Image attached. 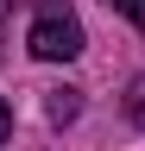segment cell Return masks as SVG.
Here are the masks:
<instances>
[{
	"label": "cell",
	"mask_w": 145,
	"mask_h": 151,
	"mask_svg": "<svg viewBox=\"0 0 145 151\" xmlns=\"http://www.w3.org/2000/svg\"><path fill=\"white\" fill-rule=\"evenodd\" d=\"M25 50L38 57V63H69V57H82V19L69 13L63 0H38L32 32H25Z\"/></svg>",
	"instance_id": "cell-1"
},
{
	"label": "cell",
	"mask_w": 145,
	"mask_h": 151,
	"mask_svg": "<svg viewBox=\"0 0 145 151\" xmlns=\"http://www.w3.org/2000/svg\"><path fill=\"white\" fill-rule=\"evenodd\" d=\"M44 113H50L57 126H69V120L82 113V88H50V101H44Z\"/></svg>",
	"instance_id": "cell-2"
},
{
	"label": "cell",
	"mask_w": 145,
	"mask_h": 151,
	"mask_svg": "<svg viewBox=\"0 0 145 151\" xmlns=\"http://www.w3.org/2000/svg\"><path fill=\"white\" fill-rule=\"evenodd\" d=\"M126 120L145 126V76H133V82H126Z\"/></svg>",
	"instance_id": "cell-3"
},
{
	"label": "cell",
	"mask_w": 145,
	"mask_h": 151,
	"mask_svg": "<svg viewBox=\"0 0 145 151\" xmlns=\"http://www.w3.org/2000/svg\"><path fill=\"white\" fill-rule=\"evenodd\" d=\"M107 6H114L126 25H139V32H145V0H107Z\"/></svg>",
	"instance_id": "cell-4"
},
{
	"label": "cell",
	"mask_w": 145,
	"mask_h": 151,
	"mask_svg": "<svg viewBox=\"0 0 145 151\" xmlns=\"http://www.w3.org/2000/svg\"><path fill=\"white\" fill-rule=\"evenodd\" d=\"M6 132H13V107L0 101V145H6Z\"/></svg>",
	"instance_id": "cell-5"
}]
</instances>
